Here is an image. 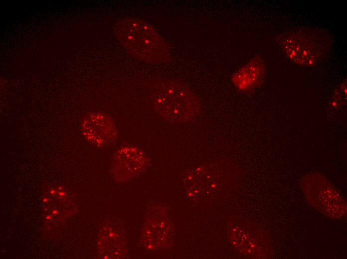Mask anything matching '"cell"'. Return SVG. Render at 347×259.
<instances>
[{
    "label": "cell",
    "instance_id": "obj_11",
    "mask_svg": "<svg viewBox=\"0 0 347 259\" xmlns=\"http://www.w3.org/2000/svg\"><path fill=\"white\" fill-rule=\"evenodd\" d=\"M50 193H54V191L52 190V191H51Z\"/></svg>",
    "mask_w": 347,
    "mask_h": 259
},
{
    "label": "cell",
    "instance_id": "obj_5",
    "mask_svg": "<svg viewBox=\"0 0 347 259\" xmlns=\"http://www.w3.org/2000/svg\"><path fill=\"white\" fill-rule=\"evenodd\" d=\"M149 163L148 157L139 147L130 145L122 146L113 157L114 176L119 183L127 182L144 172Z\"/></svg>",
    "mask_w": 347,
    "mask_h": 259
},
{
    "label": "cell",
    "instance_id": "obj_2",
    "mask_svg": "<svg viewBox=\"0 0 347 259\" xmlns=\"http://www.w3.org/2000/svg\"><path fill=\"white\" fill-rule=\"evenodd\" d=\"M117 37L123 47L134 57L151 63L169 60L168 45L156 29L137 18L122 19L116 27Z\"/></svg>",
    "mask_w": 347,
    "mask_h": 259
},
{
    "label": "cell",
    "instance_id": "obj_6",
    "mask_svg": "<svg viewBox=\"0 0 347 259\" xmlns=\"http://www.w3.org/2000/svg\"><path fill=\"white\" fill-rule=\"evenodd\" d=\"M170 221L157 207L149 209L141 230V242L147 250L156 251L168 246L172 240V230Z\"/></svg>",
    "mask_w": 347,
    "mask_h": 259
},
{
    "label": "cell",
    "instance_id": "obj_9",
    "mask_svg": "<svg viewBox=\"0 0 347 259\" xmlns=\"http://www.w3.org/2000/svg\"><path fill=\"white\" fill-rule=\"evenodd\" d=\"M64 194H65V193H64V192H60V193H59V195H64Z\"/></svg>",
    "mask_w": 347,
    "mask_h": 259
},
{
    "label": "cell",
    "instance_id": "obj_3",
    "mask_svg": "<svg viewBox=\"0 0 347 259\" xmlns=\"http://www.w3.org/2000/svg\"><path fill=\"white\" fill-rule=\"evenodd\" d=\"M277 38L285 55L300 65H313L331 49L330 38L321 29L297 28L282 33Z\"/></svg>",
    "mask_w": 347,
    "mask_h": 259
},
{
    "label": "cell",
    "instance_id": "obj_1",
    "mask_svg": "<svg viewBox=\"0 0 347 259\" xmlns=\"http://www.w3.org/2000/svg\"><path fill=\"white\" fill-rule=\"evenodd\" d=\"M150 91L156 111L167 121L188 122L200 112L197 97L187 86L179 82L160 80L151 86Z\"/></svg>",
    "mask_w": 347,
    "mask_h": 259
},
{
    "label": "cell",
    "instance_id": "obj_7",
    "mask_svg": "<svg viewBox=\"0 0 347 259\" xmlns=\"http://www.w3.org/2000/svg\"><path fill=\"white\" fill-rule=\"evenodd\" d=\"M80 130L87 141L98 147H106L112 144L118 135L113 119L101 112L87 114L81 121Z\"/></svg>",
    "mask_w": 347,
    "mask_h": 259
},
{
    "label": "cell",
    "instance_id": "obj_13",
    "mask_svg": "<svg viewBox=\"0 0 347 259\" xmlns=\"http://www.w3.org/2000/svg\"><path fill=\"white\" fill-rule=\"evenodd\" d=\"M50 218L49 216L47 217V219H49Z\"/></svg>",
    "mask_w": 347,
    "mask_h": 259
},
{
    "label": "cell",
    "instance_id": "obj_8",
    "mask_svg": "<svg viewBox=\"0 0 347 259\" xmlns=\"http://www.w3.org/2000/svg\"><path fill=\"white\" fill-rule=\"evenodd\" d=\"M265 71L263 59L258 56H255L233 74L232 81L239 91L251 92L262 84Z\"/></svg>",
    "mask_w": 347,
    "mask_h": 259
},
{
    "label": "cell",
    "instance_id": "obj_12",
    "mask_svg": "<svg viewBox=\"0 0 347 259\" xmlns=\"http://www.w3.org/2000/svg\"><path fill=\"white\" fill-rule=\"evenodd\" d=\"M47 200V199H45L43 201H44V202H46Z\"/></svg>",
    "mask_w": 347,
    "mask_h": 259
},
{
    "label": "cell",
    "instance_id": "obj_10",
    "mask_svg": "<svg viewBox=\"0 0 347 259\" xmlns=\"http://www.w3.org/2000/svg\"><path fill=\"white\" fill-rule=\"evenodd\" d=\"M57 212L56 211H54L53 212V214H56Z\"/></svg>",
    "mask_w": 347,
    "mask_h": 259
},
{
    "label": "cell",
    "instance_id": "obj_4",
    "mask_svg": "<svg viewBox=\"0 0 347 259\" xmlns=\"http://www.w3.org/2000/svg\"><path fill=\"white\" fill-rule=\"evenodd\" d=\"M302 188L308 202L317 210L334 219L346 214V204L335 186L321 174L314 172L302 180Z\"/></svg>",
    "mask_w": 347,
    "mask_h": 259
}]
</instances>
